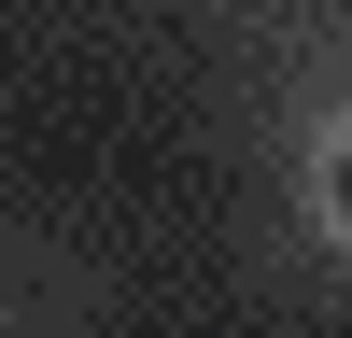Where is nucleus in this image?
<instances>
[{"instance_id":"nucleus-1","label":"nucleus","mask_w":352,"mask_h":338,"mask_svg":"<svg viewBox=\"0 0 352 338\" xmlns=\"http://www.w3.org/2000/svg\"><path fill=\"white\" fill-rule=\"evenodd\" d=\"M338 212H352V141H338Z\"/></svg>"}]
</instances>
